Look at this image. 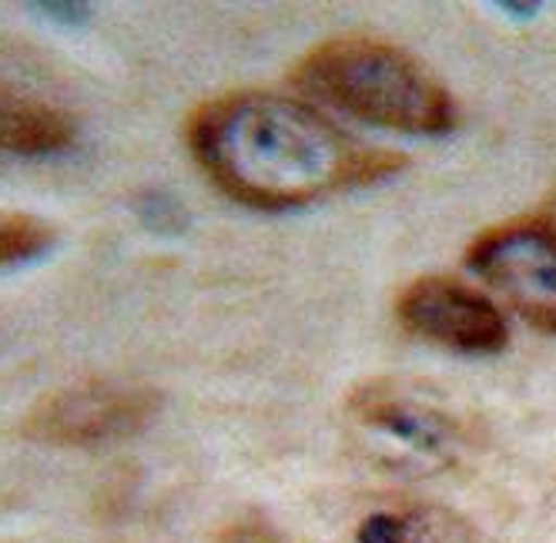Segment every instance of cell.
Listing matches in <instances>:
<instances>
[{
	"instance_id": "1",
	"label": "cell",
	"mask_w": 556,
	"mask_h": 543,
	"mask_svg": "<svg viewBox=\"0 0 556 543\" xmlns=\"http://www.w3.org/2000/svg\"><path fill=\"white\" fill-rule=\"evenodd\" d=\"M191 159L208 181L252 209H292L400 172L406 159L355 144L305 101L235 91L188 118Z\"/></svg>"
},
{
	"instance_id": "2",
	"label": "cell",
	"mask_w": 556,
	"mask_h": 543,
	"mask_svg": "<svg viewBox=\"0 0 556 543\" xmlns=\"http://www.w3.org/2000/svg\"><path fill=\"white\" fill-rule=\"evenodd\" d=\"M292 85L352 118L406 135H435L456 122L453 98L440 77L386 41H326L295 64Z\"/></svg>"
},
{
	"instance_id": "3",
	"label": "cell",
	"mask_w": 556,
	"mask_h": 543,
	"mask_svg": "<svg viewBox=\"0 0 556 543\" xmlns=\"http://www.w3.org/2000/svg\"><path fill=\"white\" fill-rule=\"evenodd\" d=\"M466 262L516 316L540 332H556V215L540 212L486 228Z\"/></svg>"
},
{
	"instance_id": "4",
	"label": "cell",
	"mask_w": 556,
	"mask_h": 543,
	"mask_svg": "<svg viewBox=\"0 0 556 543\" xmlns=\"http://www.w3.org/2000/svg\"><path fill=\"white\" fill-rule=\"evenodd\" d=\"M162 409V396L144 386L81 382L37 400L24 416V433L51 446H101L128 440Z\"/></svg>"
},
{
	"instance_id": "5",
	"label": "cell",
	"mask_w": 556,
	"mask_h": 543,
	"mask_svg": "<svg viewBox=\"0 0 556 543\" xmlns=\"http://www.w3.org/2000/svg\"><path fill=\"white\" fill-rule=\"evenodd\" d=\"M403 329L466 356H493L509 342L500 305L450 276H422L395 299Z\"/></svg>"
},
{
	"instance_id": "6",
	"label": "cell",
	"mask_w": 556,
	"mask_h": 543,
	"mask_svg": "<svg viewBox=\"0 0 556 543\" xmlns=\"http://www.w3.org/2000/svg\"><path fill=\"white\" fill-rule=\"evenodd\" d=\"M349 413L369 433L400 443L416 456L446 463L459 443V426L453 416L435 409L432 403L413 396L409 390H395L392 382H366L349 396Z\"/></svg>"
},
{
	"instance_id": "7",
	"label": "cell",
	"mask_w": 556,
	"mask_h": 543,
	"mask_svg": "<svg viewBox=\"0 0 556 543\" xmlns=\"http://www.w3.org/2000/svg\"><path fill=\"white\" fill-rule=\"evenodd\" d=\"M74 118L58 104L0 85V151L51 154L74 141Z\"/></svg>"
},
{
	"instance_id": "8",
	"label": "cell",
	"mask_w": 556,
	"mask_h": 543,
	"mask_svg": "<svg viewBox=\"0 0 556 543\" xmlns=\"http://www.w3.org/2000/svg\"><path fill=\"white\" fill-rule=\"evenodd\" d=\"M395 514H400V540L395 543H480L469 520L446 507H435V503L395 507Z\"/></svg>"
},
{
	"instance_id": "9",
	"label": "cell",
	"mask_w": 556,
	"mask_h": 543,
	"mask_svg": "<svg viewBox=\"0 0 556 543\" xmlns=\"http://www.w3.org/2000/svg\"><path fill=\"white\" fill-rule=\"evenodd\" d=\"M58 239L54 225H48L37 215H17L8 212L0 215V265H14L45 255Z\"/></svg>"
},
{
	"instance_id": "10",
	"label": "cell",
	"mask_w": 556,
	"mask_h": 543,
	"mask_svg": "<svg viewBox=\"0 0 556 543\" xmlns=\"http://www.w3.org/2000/svg\"><path fill=\"white\" fill-rule=\"evenodd\" d=\"M215 543H282L278 540V530H271L265 520L258 517H245V520H238V523H228Z\"/></svg>"
}]
</instances>
